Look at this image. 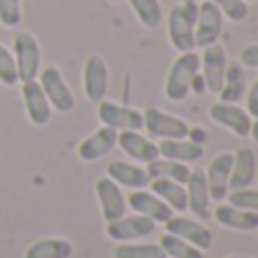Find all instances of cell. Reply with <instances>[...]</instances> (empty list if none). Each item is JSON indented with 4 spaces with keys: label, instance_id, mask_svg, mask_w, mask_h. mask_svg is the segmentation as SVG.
<instances>
[{
    "label": "cell",
    "instance_id": "cell-1",
    "mask_svg": "<svg viewBox=\"0 0 258 258\" xmlns=\"http://www.w3.org/2000/svg\"><path fill=\"white\" fill-rule=\"evenodd\" d=\"M195 21L197 3L181 0L168 14V39L177 52H192L195 50Z\"/></svg>",
    "mask_w": 258,
    "mask_h": 258
},
{
    "label": "cell",
    "instance_id": "cell-2",
    "mask_svg": "<svg viewBox=\"0 0 258 258\" xmlns=\"http://www.w3.org/2000/svg\"><path fill=\"white\" fill-rule=\"evenodd\" d=\"M200 73V54L192 52H179V57L172 61L165 77V98L172 102H183L190 93V80Z\"/></svg>",
    "mask_w": 258,
    "mask_h": 258
},
{
    "label": "cell",
    "instance_id": "cell-3",
    "mask_svg": "<svg viewBox=\"0 0 258 258\" xmlns=\"http://www.w3.org/2000/svg\"><path fill=\"white\" fill-rule=\"evenodd\" d=\"M14 61H16L18 82L36 80L41 73V48L39 41L30 32H18L14 39Z\"/></svg>",
    "mask_w": 258,
    "mask_h": 258
},
{
    "label": "cell",
    "instance_id": "cell-4",
    "mask_svg": "<svg viewBox=\"0 0 258 258\" xmlns=\"http://www.w3.org/2000/svg\"><path fill=\"white\" fill-rule=\"evenodd\" d=\"M39 84L54 111L71 113L75 109V95H73L71 86L66 84V80H63L61 71L57 66H45L39 75Z\"/></svg>",
    "mask_w": 258,
    "mask_h": 258
},
{
    "label": "cell",
    "instance_id": "cell-5",
    "mask_svg": "<svg viewBox=\"0 0 258 258\" xmlns=\"http://www.w3.org/2000/svg\"><path fill=\"white\" fill-rule=\"evenodd\" d=\"M224 16L211 0L197 3V21H195V48H209L218 43L222 36Z\"/></svg>",
    "mask_w": 258,
    "mask_h": 258
},
{
    "label": "cell",
    "instance_id": "cell-6",
    "mask_svg": "<svg viewBox=\"0 0 258 258\" xmlns=\"http://www.w3.org/2000/svg\"><path fill=\"white\" fill-rule=\"evenodd\" d=\"M98 120L104 127H111L116 132H141L143 129V111L122 104L100 100L98 102Z\"/></svg>",
    "mask_w": 258,
    "mask_h": 258
},
{
    "label": "cell",
    "instance_id": "cell-7",
    "mask_svg": "<svg viewBox=\"0 0 258 258\" xmlns=\"http://www.w3.org/2000/svg\"><path fill=\"white\" fill-rule=\"evenodd\" d=\"M227 50L222 48L220 43H213L209 48H204L200 57V71H202V77L206 82V91L213 95L220 93L224 84V75H227Z\"/></svg>",
    "mask_w": 258,
    "mask_h": 258
},
{
    "label": "cell",
    "instance_id": "cell-8",
    "mask_svg": "<svg viewBox=\"0 0 258 258\" xmlns=\"http://www.w3.org/2000/svg\"><path fill=\"white\" fill-rule=\"evenodd\" d=\"M143 129H147L152 136L165 141V138H186L190 127L186 120L172 116V113H165L163 109L150 107L147 111H143Z\"/></svg>",
    "mask_w": 258,
    "mask_h": 258
},
{
    "label": "cell",
    "instance_id": "cell-9",
    "mask_svg": "<svg viewBox=\"0 0 258 258\" xmlns=\"http://www.w3.org/2000/svg\"><path fill=\"white\" fill-rule=\"evenodd\" d=\"M163 227H165V233L181 238V240L190 242L192 247H197V249H202V251L213 245V233H211L209 227H204L200 220H190V218H186V215H172Z\"/></svg>",
    "mask_w": 258,
    "mask_h": 258
},
{
    "label": "cell",
    "instance_id": "cell-10",
    "mask_svg": "<svg viewBox=\"0 0 258 258\" xmlns=\"http://www.w3.org/2000/svg\"><path fill=\"white\" fill-rule=\"evenodd\" d=\"M82 82H84L86 100H91V102L104 100L107 89H109V66L102 54H89V59L84 61Z\"/></svg>",
    "mask_w": 258,
    "mask_h": 258
},
{
    "label": "cell",
    "instance_id": "cell-11",
    "mask_svg": "<svg viewBox=\"0 0 258 258\" xmlns=\"http://www.w3.org/2000/svg\"><path fill=\"white\" fill-rule=\"evenodd\" d=\"M156 231V224L152 220L143 218V215L134 213L129 218H118L113 222H107V236L116 242H129V240H141Z\"/></svg>",
    "mask_w": 258,
    "mask_h": 258
},
{
    "label": "cell",
    "instance_id": "cell-12",
    "mask_svg": "<svg viewBox=\"0 0 258 258\" xmlns=\"http://www.w3.org/2000/svg\"><path fill=\"white\" fill-rule=\"evenodd\" d=\"M95 197H98L100 211H102L104 222H113V220L122 218L127 211V200L122 195L120 186L111 181L109 177H102L95 181Z\"/></svg>",
    "mask_w": 258,
    "mask_h": 258
},
{
    "label": "cell",
    "instance_id": "cell-13",
    "mask_svg": "<svg viewBox=\"0 0 258 258\" xmlns=\"http://www.w3.org/2000/svg\"><path fill=\"white\" fill-rule=\"evenodd\" d=\"M231 163L233 154L231 152H220L218 156H213V161L209 163L206 172V186H209V197L213 202H224L229 192V177H231Z\"/></svg>",
    "mask_w": 258,
    "mask_h": 258
},
{
    "label": "cell",
    "instance_id": "cell-14",
    "mask_svg": "<svg viewBox=\"0 0 258 258\" xmlns=\"http://www.w3.org/2000/svg\"><path fill=\"white\" fill-rule=\"evenodd\" d=\"M127 206H132L134 213L152 220L154 224H165L174 215V211L170 209L163 200H159L154 192L145 190V188H143V190H134L132 195L127 197Z\"/></svg>",
    "mask_w": 258,
    "mask_h": 258
},
{
    "label": "cell",
    "instance_id": "cell-15",
    "mask_svg": "<svg viewBox=\"0 0 258 258\" xmlns=\"http://www.w3.org/2000/svg\"><path fill=\"white\" fill-rule=\"evenodd\" d=\"M209 116L213 122H218L220 127L229 129V132H233L240 138L249 136V132H251V116L245 109L238 107V104L215 102L213 107L209 109Z\"/></svg>",
    "mask_w": 258,
    "mask_h": 258
},
{
    "label": "cell",
    "instance_id": "cell-16",
    "mask_svg": "<svg viewBox=\"0 0 258 258\" xmlns=\"http://www.w3.org/2000/svg\"><path fill=\"white\" fill-rule=\"evenodd\" d=\"M23 102H25V113L34 127H45L52 118V107H50L48 98H45L43 89L36 80L23 82Z\"/></svg>",
    "mask_w": 258,
    "mask_h": 258
},
{
    "label": "cell",
    "instance_id": "cell-17",
    "mask_svg": "<svg viewBox=\"0 0 258 258\" xmlns=\"http://www.w3.org/2000/svg\"><path fill=\"white\" fill-rule=\"evenodd\" d=\"M118 147L134 161V163H143L147 165L150 161L159 159L161 152H159V145L150 138H145L143 134L138 132H118Z\"/></svg>",
    "mask_w": 258,
    "mask_h": 258
},
{
    "label": "cell",
    "instance_id": "cell-18",
    "mask_svg": "<svg viewBox=\"0 0 258 258\" xmlns=\"http://www.w3.org/2000/svg\"><path fill=\"white\" fill-rule=\"evenodd\" d=\"M116 143H118V132L102 125L98 132H93L89 138H84L77 145V156L82 161H86V163H91V161H98L102 156H107L116 147Z\"/></svg>",
    "mask_w": 258,
    "mask_h": 258
},
{
    "label": "cell",
    "instance_id": "cell-19",
    "mask_svg": "<svg viewBox=\"0 0 258 258\" xmlns=\"http://www.w3.org/2000/svg\"><path fill=\"white\" fill-rule=\"evenodd\" d=\"M186 195H188V209L197 215L200 220L211 218L209 209V186H206V172L202 168H192L190 177L186 181Z\"/></svg>",
    "mask_w": 258,
    "mask_h": 258
},
{
    "label": "cell",
    "instance_id": "cell-20",
    "mask_svg": "<svg viewBox=\"0 0 258 258\" xmlns=\"http://www.w3.org/2000/svg\"><path fill=\"white\" fill-rule=\"evenodd\" d=\"M107 177L118 186L132 188V190H143L152 181L145 168H141L138 163H127V161H111L107 165Z\"/></svg>",
    "mask_w": 258,
    "mask_h": 258
},
{
    "label": "cell",
    "instance_id": "cell-21",
    "mask_svg": "<svg viewBox=\"0 0 258 258\" xmlns=\"http://www.w3.org/2000/svg\"><path fill=\"white\" fill-rule=\"evenodd\" d=\"M215 218V222L222 224L227 229H233V231H256L258 229V213H251V211L238 209L233 204H218L215 211L211 213Z\"/></svg>",
    "mask_w": 258,
    "mask_h": 258
},
{
    "label": "cell",
    "instance_id": "cell-22",
    "mask_svg": "<svg viewBox=\"0 0 258 258\" xmlns=\"http://www.w3.org/2000/svg\"><path fill=\"white\" fill-rule=\"evenodd\" d=\"M256 177V154L249 147H242L233 154L231 163V177H229V188L238 190V188H249Z\"/></svg>",
    "mask_w": 258,
    "mask_h": 258
},
{
    "label": "cell",
    "instance_id": "cell-23",
    "mask_svg": "<svg viewBox=\"0 0 258 258\" xmlns=\"http://www.w3.org/2000/svg\"><path fill=\"white\" fill-rule=\"evenodd\" d=\"M159 152L163 159H172L179 163H197L204 156V147L188 138H165L159 143Z\"/></svg>",
    "mask_w": 258,
    "mask_h": 258
},
{
    "label": "cell",
    "instance_id": "cell-24",
    "mask_svg": "<svg viewBox=\"0 0 258 258\" xmlns=\"http://www.w3.org/2000/svg\"><path fill=\"white\" fill-rule=\"evenodd\" d=\"M150 188L159 200H163L165 204L170 206L177 213H183L188 211V195H186V186L183 183H177L172 179H152Z\"/></svg>",
    "mask_w": 258,
    "mask_h": 258
},
{
    "label": "cell",
    "instance_id": "cell-25",
    "mask_svg": "<svg viewBox=\"0 0 258 258\" xmlns=\"http://www.w3.org/2000/svg\"><path fill=\"white\" fill-rule=\"evenodd\" d=\"M75 247L66 238H43L27 247L25 258H73Z\"/></svg>",
    "mask_w": 258,
    "mask_h": 258
},
{
    "label": "cell",
    "instance_id": "cell-26",
    "mask_svg": "<svg viewBox=\"0 0 258 258\" xmlns=\"http://www.w3.org/2000/svg\"><path fill=\"white\" fill-rule=\"evenodd\" d=\"M145 170H147V174H150V179H172V181L183 183V186H186L188 177H190L188 163H179V161L163 159V156L150 161V163L145 165Z\"/></svg>",
    "mask_w": 258,
    "mask_h": 258
},
{
    "label": "cell",
    "instance_id": "cell-27",
    "mask_svg": "<svg viewBox=\"0 0 258 258\" xmlns=\"http://www.w3.org/2000/svg\"><path fill=\"white\" fill-rule=\"evenodd\" d=\"M245 84H247V77H245V68L240 66L238 61L229 63L227 66V75H224V84L220 89V102H229V104H236L238 100L245 98Z\"/></svg>",
    "mask_w": 258,
    "mask_h": 258
},
{
    "label": "cell",
    "instance_id": "cell-28",
    "mask_svg": "<svg viewBox=\"0 0 258 258\" xmlns=\"http://www.w3.org/2000/svg\"><path fill=\"white\" fill-rule=\"evenodd\" d=\"M132 12L136 14V18L141 21L143 27L154 30L161 21H163V7L159 0H129Z\"/></svg>",
    "mask_w": 258,
    "mask_h": 258
},
{
    "label": "cell",
    "instance_id": "cell-29",
    "mask_svg": "<svg viewBox=\"0 0 258 258\" xmlns=\"http://www.w3.org/2000/svg\"><path fill=\"white\" fill-rule=\"evenodd\" d=\"M159 247L163 249L165 258H204L202 249H197L190 242L181 240V238H177V236H170V233L161 236Z\"/></svg>",
    "mask_w": 258,
    "mask_h": 258
},
{
    "label": "cell",
    "instance_id": "cell-30",
    "mask_svg": "<svg viewBox=\"0 0 258 258\" xmlns=\"http://www.w3.org/2000/svg\"><path fill=\"white\" fill-rule=\"evenodd\" d=\"M113 258H165V254L154 242H120L113 249Z\"/></svg>",
    "mask_w": 258,
    "mask_h": 258
},
{
    "label": "cell",
    "instance_id": "cell-31",
    "mask_svg": "<svg viewBox=\"0 0 258 258\" xmlns=\"http://www.w3.org/2000/svg\"><path fill=\"white\" fill-rule=\"evenodd\" d=\"M227 202L238 206V209L258 213V190L256 188H238V190L227 192Z\"/></svg>",
    "mask_w": 258,
    "mask_h": 258
},
{
    "label": "cell",
    "instance_id": "cell-32",
    "mask_svg": "<svg viewBox=\"0 0 258 258\" xmlns=\"http://www.w3.org/2000/svg\"><path fill=\"white\" fill-rule=\"evenodd\" d=\"M211 3L231 23H242L247 18V14H249V7H247L245 0H211Z\"/></svg>",
    "mask_w": 258,
    "mask_h": 258
},
{
    "label": "cell",
    "instance_id": "cell-33",
    "mask_svg": "<svg viewBox=\"0 0 258 258\" xmlns=\"http://www.w3.org/2000/svg\"><path fill=\"white\" fill-rule=\"evenodd\" d=\"M0 84L3 86H16L18 84V71L14 54L0 43Z\"/></svg>",
    "mask_w": 258,
    "mask_h": 258
},
{
    "label": "cell",
    "instance_id": "cell-34",
    "mask_svg": "<svg viewBox=\"0 0 258 258\" xmlns=\"http://www.w3.org/2000/svg\"><path fill=\"white\" fill-rule=\"evenodd\" d=\"M21 0H0V23L7 27H16L21 23Z\"/></svg>",
    "mask_w": 258,
    "mask_h": 258
},
{
    "label": "cell",
    "instance_id": "cell-35",
    "mask_svg": "<svg viewBox=\"0 0 258 258\" xmlns=\"http://www.w3.org/2000/svg\"><path fill=\"white\" fill-rule=\"evenodd\" d=\"M238 63H240L242 68H254V71H258V45H247V48H242Z\"/></svg>",
    "mask_w": 258,
    "mask_h": 258
},
{
    "label": "cell",
    "instance_id": "cell-36",
    "mask_svg": "<svg viewBox=\"0 0 258 258\" xmlns=\"http://www.w3.org/2000/svg\"><path fill=\"white\" fill-rule=\"evenodd\" d=\"M247 113L251 118H258V77L247 91Z\"/></svg>",
    "mask_w": 258,
    "mask_h": 258
},
{
    "label": "cell",
    "instance_id": "cell-37",
    "mask_svg": "<svg viewBox=\"0 0 258 258\" xmlns=\"http://www.w3.org/2000/svg\"><path fill=\"white\" fill-rule=\"evenodd\" d=\"M186 138H188V141H192V143H197V145L204 147V143L209 141V134H206L202 127H190V129H188V136H186Z\"/></svg>",
    "mask_w": 258,
    "mask_h": 258
},
{
    "label": "cell",
    "instance_id": "cell-38",
    "mask_svg": "<svg viewBox=\"0 0 258 258\" xmlns=\"http://www.w3.org/2000/svg\"><path fill=\"white\" fill-rule=\"evenodd\" d=\"M190 91L197 95H202L206 91V82H204V77H202V73H195V77L190 80Z\"/></svg>",
    "mask_w": 258,
    "mask_h": 258
},
{
    "label": "cell",
    "instance_id": "cell-39",
    "mask_svg": "<svg viewBox=\"0 0 258 258\" xmlns=\"http://www.w3.org/2000/svg\"><path fill=\"white\" fill-rule=\"evenodd\" d=\"M249 136L254 138V143H258V118L254 122H251V132H249Z\"/></svg>",
    "mask_w": 258,
    "mask_h": 258
},
{
    "label": "cell",
    "instance_id": "cell-40",
    "mask_svg": "<svg viewBox=\"0 0 258 258\" xmlns=\"http://www.w3.org/2000/svg\"><path fill=\"white\" fill-rule=\"evenodd\" d=\"M107 3H120V0H107Z\"/></svg>",
    "mask_w": 258,
    "mask_h": 258
},
{
    "label": "cell",
    "instance_id": "cell-41",
    "mask_svg": "<svg viewBox=\"0 0 258 258\" xmlns=\"http://www.w3.org/2000/svg\"><path fill=\"white\" fill-rule=\"evenodd\" d=\"M245 3H254V0H245Z\"/></svg>",
    "mask_w": 258,
    "mask_h": 258
},
{
    "label": "cell",
    "instance_id": "cell-42",
    "mask_svg": "<svg viewBox=\"0 0 258 258\" xmlns=\"http://www.w3.org/2000/svg\"><path fill=\"white\" fill-rule=\"evenodd\" d=\"M227 258H238V256H227Z\"/></svg>",
    "mask_w": 258,
    "mask_h": 258
}]
</instances>
